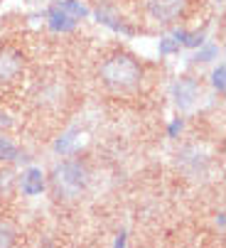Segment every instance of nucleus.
<instances>
[{"instance_id":"1","label":"nucleus","mask_w":226,"mask_h":248,"mask_svg":"<svg viewBox=\"0 0 226 248\" xmlns=\"http://www.w3.org/2000/svg\"><path fill=\"white\" fill-rule=\"evenodd\" d=\"M98 79L113 93H130L140 86L143 69L130 54L118 52V54H111L108 59H103L98 69Z\"/></svg>"},{"instance_id":"2","label":"nucleus","mask_w":226,"mask_h":248,"mask_svg":"<svg viewBox=\"0 0 226 248\" xmlns=\"http://www.w3.org/2000/svg\"><path fill=\"white\" fill-rule=\"evenodd\" d=\"M52 192L59 202H77L89 189V172L81 162H59L49 177Z\"/></svg>"},{"instance_id":"3","label":"nucleus","mask_w":226,"mask_h":248,"mask_svg":"<svg viewBox=\"0 0 226 248\" xmlns=\"http://www.w3.org/2000/svg\"><path fill=\"white\" fill-rule=\"evenodd\" d=\"M199 98H202V89L194 79L184 77V79H177L172 84V101L182 113H192L197 108Z\"/></svg>"},{"instance_id":"4","label":"nucleus","mask_w":226,"mask_h":248,"mask_svg":"<svg viewBox=\"0 0 226 248\" xmlns=\"http://www.w3.org/2000/svg\"><path fill=\"white\" fill-rule=\"evenodd\" d=\"M184 3H187V0H145V8H147V15H150L153 22L172 25L182 15Z\"/></svg>"},{"instance_id":"5","label":"nucleus","mask_w":226,"mask_h":248,"mask_svg":"<svg viewBox=\"0 0 226 248\" xmlns=\"http://www.w3.org/2000/svg\"><path fill=\"white\" fill-rule=\"evenodd\" d=\"M25 69V57L13 49V47H3L0 49V84H10L15 81Z\"/></svg>"},{"instance_id":"6","label":"nucleus","mask_w":226,"mask_h":248,"mask_svg":"<svg viewBox=\"0 0 226 248\" xmlns=\"http://www.w3.org/2000/svg\"><path fill=\"white\" fill-rule=\"evenodd\" d=\"M207 165H209V153L199 145H192L179 153V167L190 174V177H199L207 172Z\"/></svg>"},{"instance_id":"7","label":"nucleus","mask_w":226,"mask_h":248,"mask_svg":"<svg viewBox=\"0 0 226 248\" xmlns=\"http://www.w3.org/2000/svg\"><path fill=\"white\" fill-rule=\"evenodd\" d=\"M17 157H20V148L0 130V162H15Z\"/></svg>"},{"instance_id":"8","label":"nucleus","mask_w":226,"mask_h":248,"mask_svg":"<svg viewBox=\"0 0 226 248\" xmlns=\"http://www.w3.org/2000/svg\"><path fill=\"white\" fill-rule=\"evenodd\" d=\"M42 187H45L42 172L32 167V170L27 172V177H22V189H25L27 194H37V192H42Z\"/></svg>"},{"instance_id":"9","label":"nucleus","mask_w":226,"mask_h":248,"mask_svg":"<svg viewBox=\"0 0 226 248\" xmlns=\"http://www.w3.org/2000/svg\"><path fill=\"white\" fill-rule=\"evenodd\" d=\"M13 241H15V231H13V226L0 221V248L13 246Z\"/></svg>"},{"instance_id":"10","label":"nucleus","mask_w":226,"mask_h":248,"mask_svg":"<svg viewBox=\"0 0 226 248\" xmlns=\"http://www.w3.org/2000/svg\"><path fill=\"white\" fill-rule=\"evenodd\" d=\"M10 125H13V118L5 111H0V130H8Z\"/></svg>"},{"instance_id":"11","label":"nucleus","mask_w":226,"mask_h":248,"mask_svg":"<svg viewBox=\"0 0 226 248\" xmlns=\"http://www.w3.org/2000/svg\"><path fill=\"white\" fill-rule=\"evenodd\" d=\"M214 86L224 89V66H219L216 72H214Z\"/></svg>"}]
</instances>
